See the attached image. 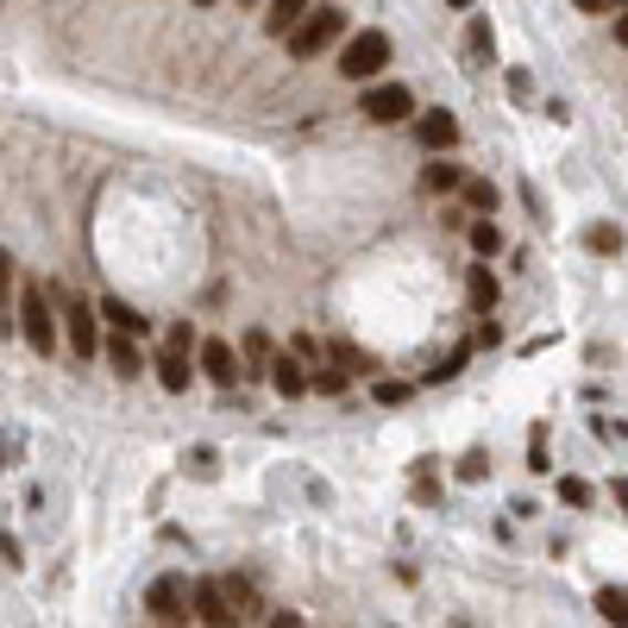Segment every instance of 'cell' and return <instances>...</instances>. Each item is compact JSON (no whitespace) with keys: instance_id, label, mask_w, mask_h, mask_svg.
I'll use <instances>...</instances> for the list:
<instances>
[{"instance_id":"cell-1","label":"cell","mask_w":628,"mask_h":628,"mask_svg":"<svg viewBox=\"0 0 628 628\" xmlns=\"http://www.w3.org/2000/svg\"><path fill=\"white\" fill-rule=\"evenodd\" d=\"M57 321H63V314L51 308V295H44L39 283H25V290H20V339H25L39 358L57 353Z\"/></svg>"},{"instance_id":"cell-2","label":"cell","mask_w":628,"mask_h":628,"mask_svg":"<svg viewBox=\"0 0 628 628\" xmlns=\"http://www.w3.org/2000/svg\"><path fill=\"white\" fill-rule=\"evenodd\" d=\"M339 32H346V13H339V7H308V13H302V25H295L283 44H290L295 63H308V57H321Z\"/></svg>"},{"instance_id":"cell-3","label":"cell","mask_w":628,"mask_h":628,"mask_svg":"<svg viewBox=\"0 0 628 628\" xmlns=\"http://www.w3.org/2000/svg\"><path fill=\"white\" fill-rule=\"evenodd\" d=\"M390 63V32H353L339 44V76L346 82H371Z\"/></svg>"},{"instance_id":"cell-4","label":"cell","mask_w":628,"mask_h":628,"mask_svg":"<svg viewBox=\"0 0 628 628\" xmlns=\"http://www.w3.org/2000/svg\"><path fill=\"white\" fill-rule=\"evenodd\" d=\"M57 314H63V327H70V346H76V358H95L101 346V308H88V295H57Z\"/></svg>"},{"instance_id":"cell-5","label":"cell","mask_w":628,"mask_h":628,"mask_svg":"<svg viewBox=\"0 0 628 628\" xmlns=\"http://www.w3.org/2000/svg\"><path fill=\"white\" fill-rule=\"evenodd\" d=\"M358 114L371 119V126H402V119L415 114V95L402 88V82H377V88H365Z\"/></svg>"},{"instance_id":"cell-6","label":"cell","mask_w":628,"mask_h":628,"mask_svg":"<svg viewBox=\"0 0 628 628\" xmlns=\"http://www.w3.org/2000/svg\"><path fill=\"white\" fill-rule=\"evenodd\" d=\"M189 597H196V622H208V628L239 622V609H233V597H227V585H220V578H196V585H189Z\"/></svg>"},{"instance_id":"cell-7","label":"cell","mask_w":628,"mask_h":628,"mask_svg":"<svg viewBox=\"0 0 628 628\" xmlns=\"http://www.w3.org/2000/svg\"><path fill=\"white\" fill-rule=\"evenodd\" d=\"M189 604H196V597H189V585H182L177 572H170V578H157L151 597H145V609H151L157 622H182V616H189Z\"/></svg>"},{"instance_id":"cell-8","label":"cell","mask_w":628,"mask_h":628,"mask_svg":"<svg viewBox=\"0 0 628 628\" xmlns=\"http://www.w3.org/2000/svg\"><path fill=\"white\" fill-rule=\"evenodd\" d=\"M201 371H208V384H220V390H233L239 384V353L227 346V339H201Z\"/></svg>"},{"instance_id":"cell-9","label":"cell","mask_w":628,"mask_h":628,"mask_svg":"<svg viewBox=\"0 0 628 628\" xmlns=\"http://www.w3.org/2000/svg\"><path fill=\"white\" fill-rule=\"evenodd\" d=\"M415 138H421V151H452V145H459V119H452L447 107H433V114L415 119Z\"/></svg>"},{"instance_id":"cell-10","label":"cell","mask_w":628,"mask_h":628,"mask_svg":"<svg viewBox=\"0 0 628 628\" xmlns=\"http://www.w3.org/2000/svg\"><path fill=\"white\" fill-rule=\"evenodd\" d=\"M95 308H101V321H107L114 334H138V339L151 334V321H145V314H138L133 302H119V295H101Z\"/></svg>"},{"instance_id":"cell-11","label":"cell","mask_w":628,"mask_h":628,"mask_svg":"<svg viewBox=\"0 0 628 628\" xmlns=\"http://www.w3.org/2000/svg\"><path fill=\"white\" fill-rule=\"evenodd\" d=\"M151 365H157V384H164L170 396H182V390H189V377H196V365H189L182 353H170V346H164V353H157Z\"/></svg>"},{"instance_id":"cell-12","label":"cell","mask_w":628,"mask_h":628,"mask_svg":"<svg viewBox=\"0 0 628 628\" xmlns=\"http://www.w3.org/2000/svg\"><path fill=\"white\" fill-rule=\"evenodd\" d=\"M107 365H114V377H138V371H145V358H138V334H114V339H107Z\"/></svg>"},{"instance_id":"cell-13","label":"cell","mask_w":628,"mask_h":628,"mask_svg":"<svg viewBox=\"0 0 628 628\" xmlns=\"http://www.w3.org/2000/svg\"><path fill=\"white\" fill-rule=\"evenodd\" d=\"M0 334H20V295H13V258L0 252Z\"/></svg>"},{"instance_id":"cell-14","label":"cell","mask_w":628,"mask_h":628,"mask_svg":"<svg viewBox=\"0 0 628 628\" xmlns=\"http://www.w3.org/2000/svg\"><path fill=\"white\" fill-rule=\"evenodd\" d=\"M302 13H308V0H271V13H264V32H271V39H290L295 25H302Z\"/></svg>"},{"instance_id":"cell-15","label":"cell","mask_w":628,"mask_h":628,"mask_svg":"<svg viewBox=\"0 0 628 628\" xmlns=\"http://www.w3.org/2000/svg\"><path fill=\"white\" fill-rule=\"evenodd\" d=\"M421 182H428L433 196H452V189H465V170H459V164H447V157L433 151V164L421 170Z\"/></svg>"},{"instance_id":"cell-16","label":"cell","mask_w":628,"mask_h":628,"mask_svg":"<svg viewBox=\"0 0 628 628\" xmlns=\"http://www.w3.org/2000/svg\"><path fill=\"white\" fill-rule=\"evenodd\" d=\"M271 384H276V396H302V390H308V371L283 353V358H271Z\"/></svg>"},{"instance_id":"cell-17","label":"cell","mask_w":628,"mask_h":628,"mask_svg":"<svg viewBox=\"0 0 628 628\" xmlns=\"http://www.w3.org/2000/svg\"><path fill=\"white\" fill-rule=\"evenodd\" d=\"M491 51H496L491 20H471V32H465V57H471V70H484V63H491Z\"/></svg>"},{"instance_id":"cell-18","label":"cell","mask_w":628,"mask_h":628,"mask_svg":"<svg viewBox=\"0 0 628 628\" xmlns=\"http://www.w3.org/2000/svg\"><path fill=\"white\" fill-rule=\"evenodd\" d=\"M597 616L616 628H628V585H604L597 590Z\"/></svg>"},{"instance_id":"cell-19","label":"cell","mask_w":628,"mask_h":628,"mask_svg":"<svg viewBox=\"0 0 628 628\" xmlns=\"http://www.w3.org/2000/svg\"><path fill=\"white\" fill-rule=\"evenodd\" d=\"M465 239H471V252H478V258H496V252H503V233H496V220H491V214L471 220Z\"/></svg>"},{"instance_id":"cell-20","label":"cell","mask_w":628,"mask_h":628,"mask_svg":"<svg viewBox=\"0 0 628 628\" xmlns=\"http://www.w3.org/2000/svg\"><path fill=\"white\" fill-rule=\"evenodd\" d=\"M465 358H471V346H452L440 365H428V371H421V384H452V377L465 371Z\"/></svg>"},{"instance_id":"cell-21","label":"cell","mask_w":628,"mask_h":628,"mask_svg":"<svg viewBox=\"0 0 628 628\" xmlns=\"http://www.w3.org/2000/svg\"><path fill=\"white\" fill-rule=\"evenodd\" d=\"M491 308H496V276L478 264V271H471V314H491Z\"/></svg>"},{"instance_id":"cell-22","label":"cell","mask_w":628,"mask_h":628,"mask_svg":"<svg viewBox=\"0 0 628 628\" xmlns=\"http://www.w3.org/2000/svg\"><path fill=\"white\" fill-rule=\"evenodd\" d=\"M346 384H353V371H346L339 358L327 365V371H314V377H308V390H321V396H346Z\"/></svg>"},{"instance_id":"cell-23","label":"cell","mask_w":628,"mask_h":628,"mask_svg":"<svg viewBox=\"0 0 628 628\" xmlns=\"http://www.w3.org/2000/svg\"><path fill=\"white\" fill-rule=\"evenodd\" d=\"M164 346H170V353H182V358H189V353H201V334H196V327H189V321H170V334H164Z\"/></svg>"},{"instance_id":"cell-24","label":"cell","mask_w":628,"mask_h":628,"mask_svg":"<svg viewBox=\"0 0 628 628\" xmlns=\"http://www.w3.org/2000/svg\"><path fill=\"white\" fill-rule=\"evenodd\" d=\"M465 208H471V214H491V208H496V189L484 177H471L465 182Z\"/></svg>"},{"instance_id":"cell-25","label":"cell","mask_w":628,"mask_h":628,"mask_svg":"<svg viewBox=\"0 0 628 628\" xmlns=\"http://www.w3.org/2000/svg\"><path fill=\"white\" fill-rule=\"evenodd\" d=\"M559 503H566V510H590V484L585 478H566V484H559Z\"/></svg>"},{"instance_id":"cell-26","label":"cell","mask_w":628,"mask_h":628,"mask_svg":"<svg viewBox=\"0 0 628 628\" xmlns=\"http://www.w3.org/2000/svg\"><path fill=\"white\" fill-rule=\"evenodd\" d=\"M220 585H227V597H233V609H239V616H245V609L258 604V597H252V585H245L239 572H233V578H220Z\"/></svg>"},{"instance_id":"cell-27","label":"cell","mask_w":628,"mask_h":628,"mask_svg":"<svg viewBox=\"0 0 628 628\" xmlns=\"http://www.w3.org/2000/svg\"><path fill=\"white\" fill-rule=\"evenodd\" d=\"M245 358H252V365H245V371H264V358H271V339H264V334H252V339H245Z\"/></svg>"},{"instance_id":"cell-28","label":"cell","mask_w":628,"mask_h":628,"mask_svg":"<svg viewBox=\"0 0 628 628\" xmlns=\"http://www.w3.org/2000/svg\"><path fill=\"white\" fill-rule=\"evenodd\" d=\"M590 245H597V252H622V233H616V227H590Z\"/></svg>"},{"instance_id":"cell-29","label":"cell","mask_w":628,"mask_h":628,"mask_svg":"<svg viewBox=\"0 0 628 628\" xmlns=\"http://www.w3.org/2000/svg\"><path fill=\"white\" fill-rule=\"evenodd\" d=\"M334 358H339V365H346L353 377H365V371H371V358H365V353H353V346H334Z\"/></svg>"},{"instance_id":"cell-30","label":"cell","mask_w":628,"mask_h":628,"mask_svg":"<svg viewBox=\"0 0 628 628\" xmlns=\"http://www.w3.org/2000/svg\"><path fill=\"white\" fill-rule=\"evenodd\" d=\"M572 7H578V13H622L628 0H572Z\"/></svg>"},{"instance_id":"cell-31","label":"cell","mask_w":628,"mask_h":628,"mask_svg":"<svg viewBox=\"0 0 628 628\" xmlns=\"http://www.w3.org/2000/svg\"><path fill=\"white\" fill-rule=\"evenodd\" d=\"M377 402H409V384H377Z\"/></svg>"},{"instance_id":"cell-32","label":"cell","mask_w":628,"mask_h":628,"mask_svg":"<svg viewBox=\"0 0 628 628\" xmlns=\"http://www.w3.org/2000/svg\"><path fill=\"white\" fill-rule=\"evenodd\" d=\"M484 471H491V465H484V452H471L465 465H459V478H471V484H478V478H484Z\"/></svg>"},{"instance_id":"cell-33","label":"cell","mask_w":628,"mask_h":628,"mask_svg":"<svg viewBox=\"0 0 628 628\" xmlns=\"http://www.w3.org/2000/svg\"><path fill=\"white\" fill-rule=\"evenodd\" d=\"M616 44H628V7L616 13Z\"/></svg>"},{"instance_id":"cell-34","label":"cell","mask_w":628,"mask_h":628,"mask_svg":"<svg viewBox=\"0 0 628 628\" xmlns=\"http://www.w3.org/2000/svg\"><path fill=\"white\" fill-rule=\"evenodd\" d=\"M616 503H622V510H628V478H616Z\"/></svg>"},{"instance_id":"cell-35","label":"cell","mask_w":628,"mask_h":628,"mask_svg":"<svg viewBox=\"0 0 628 628\" xmlns=\"http://www.w3.org/2000/svg\"><path fill=\"white\" fill-rule=\"evenodd\" d=\"M447 7H471V0H447Z\"/></svg>"},{"instance_id":"cell-36","label":"cell","mask_w":628,"mask_h":628,"mask_svg":"<svg viewBox=\"0 0 628 628\" xmlns=\"http://www.w3.org/2000/svg\"><path fill=\"white\" fill-rule=\"evenodd\" d=\"M239 7H258V0H239Z\"/></svg>"},{"instance_id":"cell-37","label":"cell","mask_w":628,"mask_h":628,"mask_svg":"<svg viewBox=\"0 0 628 628\" xmlns=\"http://www.w3.org/2000/svg\"><path fill=\"white\" fill-rule=\"evenodd\" d=\"M196 7H214V0H196Z\"/></svg>"}]
</instances>
